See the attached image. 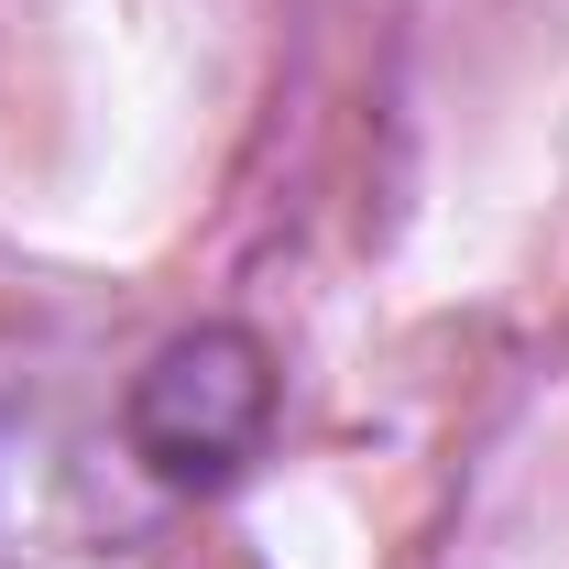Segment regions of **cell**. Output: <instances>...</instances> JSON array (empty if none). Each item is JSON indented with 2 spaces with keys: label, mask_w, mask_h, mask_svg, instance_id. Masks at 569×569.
<instances>
[{
  "label": "cell",
  "mask_w": 569,
  "mask_h": 569,
  "mask_svg": "<svg viewBox=\"0 0 569 569\" xmlns=\"http://www.w3.org/2000/svg\"><path fill=\"white\" fill-rule=\"evenodd\" d=\"M284 417V372L263 351V329L241 318H198L176 340H153L142 372L121 383V449L164 493H230Z\"/></svg>",
  "instance_id": "6da1fadb"
}]
</instances>
